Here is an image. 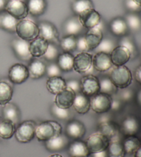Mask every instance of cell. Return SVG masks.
Masks as SVG:
<instances>
[{"mask_svg": "<svg viewBox=\"0 0 141 157\" xmlns=\"http://www.w3.org/2000/svg\"><path fill=\"white\" fill-rule=\"evenodd\" d=\"M62 134V127L55 121H46L36 125L35 136L39 141H49Z\"/></svg>", "mask_w": 141, "mask_h": 157, "instance_id": "1", "label": "cell"}, {"mask_svg": "<svg viewBox=\"0 0 141 157\" xmlns=\"http://www.w3.org/2000/svg\"><path fill=\"white\" fill-rule=\"evenodd\" d=\"M109 78L117 88L125 89L131 83L132 75L127 66H116L111 71Z\"/></svg>", "mask_w": 141, "mask_h": 157, "instance_id": "2", "label": "cell"}, {"mask_svg": "<svg viewBox=\"0 0 141 157\" xmlns=\"http://www.w3.org/2000/svg\"><path fill=\"white\" fill-rule=\"evenodd\" d=\"M16 34L18 37L27 41H31L39 37V26L35 22L29 19L19 20L16 28Z\"/></svg>", "mask_w": 141, "mask_h": 157, "instance_id": "3", "label": "cell"}, {"mask_svg": "<svg viewBox=\"0 0 141 157\" xmlns=\"http://www.w3.org/2000/svg\"><path fill=\"white\" fill-rule=\"evenodd\" d=\"M36 122L32 120L24 121L16 128L15 136L17 141L21 144L30 142L35 136Z\"/></svg>", "mask_w": 141, "mask_h": 157, "instance_id": "4", "label": "cell"}, {"mask_svg": "<svg viewBox=\"0 0 141 157\" xmlns=\"http://www.w3.org/2000/svg\"><path fill=\"white\" fill-rule=\"evenodd\" d=\"M111 140L99 132L92 134L86 141L90 154L107 150Z\"/></svg>", "mask_w": 141, "mask_h": 157, "instance_id": "5", "label": "cell"}, {"mask_svg": "<svg viewBox=\"0 0 141 157\" xmlns=\"http://www.w3.org/2000/svg\"><path fill=\"white\" fill-rule=\"evenodd\" d=\"M112 99L110 95L98 92L90 99V108L97 114H104L110 110Z\"/></svg>", "mask_w": 141, "mask_h": 157, "instance_id": "6", "label": "cell"}, {"mask_svg": "<svg viewBox=\"0 0 141 157\" xmlns=\"http://www.w3.org/2000/svg\"><path fill=\"white\" fill-rule=\"evenodd\" d=\"M81 92L87 97H93L100 92L99 78L94 75H88L81 78Z\"/></svg>", "mask_w": 141, "mask_h": 157, "instance_id": "7", "label": "cell"}, {"mask_svg": "<svg viewBox=\"0 0 141 157\" xmlns=\"http://www.w3.org/2000/svg\"><path fill=\"white\" fill-rule=\"evenodd\" d=\"M5 11L18 20L26 19L28 15L26 2L21 0H8Z\"/></svg>", "mask_w": 141, "mask_h": 157, "instance_id": "8", "label": "cell"}, {"mask_svg": "<svg viewBox=\"0 0 141 157\" xmlns=\"http://www.w3.org/2000/svg\"><path fill=\"white\" fill-rule=\"evenodd\" d=\"M93 57L87 52H81L74 57L73 69L80 74L87 73L92 69Z\"/></svg>", "mask_w": 141, "mask_h": 157, "instance_id": "9", "label": "cell"}, {"mask_svg": "<svg viewBox=\"0 0 141 157\" xmlns=\"http://www.w3.org/2000/svg\"><path fill=\"white\" fill-rule=\"evenodd\" d=\"M38 26L39 30V37L46 39L49 43L55 44L56 42H59V31L51 22L43 21L38 24Z\"/></svg>", "mask_w": 141, "mask_h": 157, "instance_id": "10", "label": "cell"}, {"mask_svg": "<svg viewBox=\"0 0 141 157\" xmlns=\"http://www.w3.org/2000/svg\"><path fill=\"white\" fill-rule=\"evenodd\" d=\"M8 78L13 83H23L29 78L28 67L22 63L14 64L8 71Z\"/></svg>", "mask_w": 141, "mask_h": 157, "instance_id": "11", "label": "cell"}, {"mask_svg": "<svg viewBox=\"0 0 141 157\" xmlns=\"http://www.w3.org/2000/svg\"><path fill=\"white\" fill-rule=\"evenodd\" d=\"M29 46V41L23 40L20 38L13 39L11 42V47L16 57L20 60L25 61H30L32 58L30 52Z\"/></svg>", "mask_w": 141, "mask_h": 157, "instance_id": "12", "label": "cell"}, {"mask_svg": "<svg viewBox=\"0 0 141 157\" xmlns=\"http://www.w3.org/2000/svg\"><path fill=\"white\" fill-rule=\"evenodd\" d=\"M78 17L83 28L87 30L98 26L101 21V15L94 8L81 13Z\"/></svg>", "mask_w": 141, "mask_h": 157, "instance_id": "13", "label": "cell"}, {"mask_svg": "<svg viewBox=\"0 0 141 157\" xmlns=\"http://www.w3.org/2000/svg\"><path fill=\"white\" fill-rule=\"evenodd\" d=\"M110 57L113 65L115 66H125L131 58V55L129 50L125 46H116L110 53Z\"/></svg>", "mask_w": 141, "mask_h": 157, "instance_id": "14", "label": "cell"}, {"mask_svg": "<svg viewBox=\"0 0 141 157\" xmlns=\"http://www.w3.org/2000/svg\"><path fill=\"white\" fill-rule=\"evenodd\" d=\"M83 36L88 51L97 48L103 39L102 30L99 26L88 29L86 34Z\"/></svg>", "mask_w": 141, "mask_h": 157, "instance_id": "15", "label": "cell"}, {"mask_svg": "<svg viewBox=\"0 0 141 157\" xmlns=\"http://www.w3.org/2000/svg\"><path fill=\"white\" fill-rule=\"evenodd\" d=\"M76 93L70 88H67L56 95L55 104L59 108L70 109L74 103Z\"/></svg>", "mask_w": 141, "mask_h": 157, "instance_id": "16", "label": "cell"}, {"mask_svg": "<svg viewBox=\"0 0 141 157\" xmlns=\"http://www.w3.org/2000/svg\"><path fill=\"white\" fill-rule=\"evenodd\" d=\"M92 65L93 68L98 72L109 71L113 66L110 54L101 52H97L93 57Z\"/></svg>", "mask_w": 141, "mask_h": 157, "instance_id": "17", "label": "cell"}, {"mask_svg": "<svg viewBox=\"0 0 141 157\" xmlns=\"http://www.w3.org/2000/svg\"><path fill=\"white\" fill-rule=\"evenodd\" d=\"M66 135L74 140H80L86 133V129L83 123L79 121L72 120L67 123L66 129Z\"/></svg>", "mask_w": 141, "mask_h": 157, "instance_id": "18", "label": "cell"}, {"mask_svg": "<svg viewBox=\"0 0 141 157\" xmlns=\"http://www.w3.org/2000/svg\"><path fill=\"white\" fill-rule=\"evenodd\" d=\"M49 42L40 37H36L30 42V52L32 57L39 58L44 57L48 48Z\"/></svg>", "mask_w": 141, "mask_h": 157, "instance_id": "19", "label": "cell"}, {"mask_svg": "<svg viewBox=\"0 0 141 157\" xmlns=\"http://www.w3.org/2000/svg\"><path fill=\"white\" fill-rule=\"evenodd\" d=\"M70 157H89L90 153L86 143L81 140H75L68 145Z\"/></svg>", "mask_w": 141, "mask_h": 157, "instance_id": "20", "label": "cell"}, {"mask_svg": "<svg viewBox=\"0 0 141 157\" xmlns=\"http://www.w3.org/2000/svg\"><path fill=\"white\" fill-rule=\"evenodd\" d=\"M69 137L60 134L55 138L45 142L46 149L50 152H59L65 149L69 145Z\"/></svg>", "mask_w": 141, "mask_h": 157, "instance_id": "21", "label": "cell"}, {"mask_svg": "<svg viewBox=\"0 0 141 157\" xmlns=\"http://www.w3.org/2000/svg\"><path fill=\"white\" fill-rule=\"evenodd\" d=\"M83 26L77 15L67 19L63 24V32L66 35L77 36L83 31Z\"/></svg>", "mask_w": 141, "mask_h": 157, "instance_id": "22", "label": "cell"}, {"mask_svg": "<svg viewBox=\"0 0 141 157\" xmlns=\"http://www.w3.org/2000/svg\"><path fill=\"white\" fill-rule=\"evenodd\" d=\"M19 20L6 11L0 13V29L10 33H16V28Z\"/></svg>", "mask_w": 141, "mask_h": 157, "instance_id": "23", "label": "cell"}, {"mask_svg": "<svg viewBox=\"0 0 141 157\" xmlns=\"http://www.w3.org/2000/svg\"><path fill=\"white\" fill-rule=\"evenodd\" d=\"M46 64L41 60H32L28 67L29 77L32 79H39L43 77L46 73Z\"/></svg>", "mask_w": 141, "mask_h": 157, "instance_id": "24", "label": "cell"}, {"mask_svg": "<svg viewBox=\"0 0 141 157\" xmlns=\"http://www.w3.org/2000/svg\"><path fill=\"white\" fill-rule=\"evenodd\" d=\"M46 88L50 93L56 95L67 88L66 81L61 76L48 77L46 81Z\"/></svg>", "mask_w": 141, "mask_h": 157, "instance_id": "25", "label": "cell"}, {"mask_svg": "<svg viewBox=\"0 0 141 157\" xmlns=\"http://www.w3.org/2000/svg\"><path fill=\"white\" fill-rule=\"evenodd\" d=\"M72 107L79 114H86L90 109V99L81 92L76 94Z\"/></svg>", "mask_w": 141, "mask_h": 157, "instance_id": "26", "label": "cell"}, {"mask_svg": "<svg viewBox=\"0 0 141 157\" xmlns=\"http://www.w3.org/2000/svg\"><path fill=\"white\" fill-rule=\"evenodd\" d=\"M121 129L123 134L127 136L136 135L140 130V123L137 118L129 116L124 119Z\"/></svg>", "mask_w": 141, "mask_h": 157, "instance_id": "27", "label": "cell"}, {"mask_svg": "<svg viewBox=\"0 0 141 157\" xmlns=\"http://www.w3.org/2000/svg\"><path fill=\"white\" fill-rule=\"evenodd\" d=\"M109 29L112 34L117 37H125L129 31L125 19L121 17L112 19L109 24Z\"/></svg>", "mask_w": 141, "mask_h": 157, "instance_id": "28", "label": "cell"}, {"mask_svg": "<svg viewBox=\"0 0 141 157\" xmlns=\"http://www.w3.org/2000/svg\"><path fill=\"white\" fill-rule=\"evenodd\" d=\"M26 4L28 14L33 17H39L43 15L47 7L46 0H27Z\"/></svg>", "mask_w": 141, "mask_h": 157, "instance_id": "29", "label": "cell"}, {"mask_svg": "<svg viewBox=\"0 0 141 157\" xmlns=\"http://www.w3.org/2000/svg\"><path fill=\"white\" fill-rule=\"evenodd\" d=\"M3 117L4 119L9 120L10 121L17 124L20 119V112L17 106L13 103H8L4 105L2 110Z\"/></svg>", "mask_w": 141, "mask_h": 157, "instance_id": "30", "label": "cell"}, {"mask_svg": "<svg viewBox=\"0 0 141 157\" xmlns=\"http://www.w3.org/2000/svg\"><path fill=\"white\" fill-rule=\"evenodd\" d=\"M74 57L71 54V52H63V53L59 54L57 59H56V63L59 68L61 70V71L70 72L73 70Z\"/></svg>", "mask_w": 141, "mask_h": 157, "instance_id": "31", "label": "cell"}, {"mask_svg": "<svg viewBox=\"0 0 141 157\" xmlns=\"http://www.w3.org/2000/svg\"><path fill=\"white\" fill-rule=\"evenodd\" d=\"M98 132L112 139L117 135L118 132V126L116 123L111 121H105L101 122L98 125Z\"/></svg>", "mask_w": 141, "mask_h": 157, "instance_id": "32", "label": "cell"}, {"mask_svg": "<svg viewBox=\"0 0 141 157\" xmlns=\"http://www.w3.org/2000/svg\"><path fill=\"white\" fill-rule=\"evenodd\" d=\"M13 89L9 83L6 81H0V105L7 104L12 99Z\"/></svg>", "mask_w": 141, "mask_h": 157, "instance_id": "33", "label": "cell"}, {"mask_svg": "<svg viewBox=\"0 0 141 157\" xmlns=\"http://www.w3.org/2000/svg\"><path fill=\"white\" fill-rule=\"evenodd\" d=\"M15 124L9 120L4 119L0 121V138L10 139L15 132Z\"/></svg>", "mask_w": 141, "mask_h": 157, "instance_id": "34", "label": "cell"}, {"mask_svg": "<svg viewBox=\"0 0 141 157\" xmlns=\"http://www.w3.org/2000/svg\"><path fill=\"white\" fill-rule=\"evenodd\" d=\"M124 149L126 154H134L140 146V139L136 136H128L124 139L123 143Z\"/></svg>", "mask_w": 141, "mask_h": 157, "instance_id": "35", "label": "cell"}, {"mask_svg": "<svg viewBox=\"0 0 141 157\" xmlns=\"http://www.w3.org/2000/svg\"><path fill=\"white\" fill-rule=\"evenodd\" d=\"M73 12L77 16L86 11L94 8V4L91 0H74L72 4Z\"/></svg>", "mask_w": 141, "mask_h": 157, "instance_id": "36", "label": "cell"}, {"mask_svg": "<svg viewBox=\"0 0 141 157\" xmlns=\"http://www.w3.org/2000/svg\"><path fill=\"white\" fill-rule=\"evenodd\" d=\"M61 48L66 52H71L77 49V37L74 35H66L59 42Z\"/></svg>", "mask_w": 141, "mask_h": 157, "instance_id": "37", "label": "cell"}, {"mask_svg": "<svg viewBox=\"0 0 141 157\" xmlns=\"http://www.w3.org/2000/svg\"><path fill=\"white\" fill-rule=\"evenodd\" d=\"M107 150L108 157H125L126 155L123 144L118 141H110Z\"/></svg>", "mask_w": 141, "mask_h": 157, "instance_id": "38", "label": "cell"}, {"mask_svg": "<svg viewBox=\"0 0 141 157\" xmlns=\"http://www.w3.org/2000/svg\"><path fill=\"white\" fill-rule=\"evenodd\" d=\"M125 20L129 30L138 31L141 29V18L136 13H129L126 15Z\"/></svg>", "mask_w": 141, "mask_h": 157, "instance_id": "39", "label": "cell"}, {"mask_svg": "<svg viewBox=\"0 0 141 157\" xmlns=\"http://www.w3.org/2000/svg\"><path fill=\"white\" fill-rule=\"evenodd\" d=\"M100 92L111 95L115 94L117 91V88L112 83L109 77H103L99 79Z\"/></svg>", "mask_w": 141, "mask_h": 157, "instance_id": "40", "label": "cell"}, {"mask_svg": "<svg viewBox=\"0 0 141 157\" xmlns=\"http://www.w3.org/2000/svg\"><path fill=\"white\" fill-rule=\"evenodd\" d=\"M116 47L115 43L112 39L108 38H103V40L101 41L100 44L98 45V47L95 49L97 52H105L108 54H110L111 52L114 50Z\"/></svg>", "mask_w": 141, "mask_h": 157, "instance_id": "41", "label": "cell"}, {"mask_svg": "<svg viewBox=\"0 0 141 157\" xmlns=\"http://www.w3.org/2000/svg\"><path fill=\"white\" fill-rule=\"evenodd\" d=\"M51 113L55 117L61 120H67L70 117V109H63L59 108L55 104L51 107Z\"/></svg>", "mask_w": 141, "mask_h": 157, "instance_id": "42", "label": "cell"}, {"mask_svg": "<svg viewBox=\"0 0 141 157\" xmlns=\"http://www.w3.org/2000/svg\"><path fill=\"white\" fill-rule=\"evenodd\" d=\"M59 55V51L57 46L55 44L49 43L46 52L44 55L45 59L49 61H54L57 59Z\"/></svg>", "mask_w": 141, "mask_h": 157, "instance_id": "43", "label": "cell"}, {"mask_svg": "<svg viewBox=\"0 0 141 157\" xmlns=\"http://www.w3.org/2000/svg\"><path fill=\"white\" fill-rule=\"evenodd\" d=\"M119 45L123 46H125L129 50V51L130 52L131 57H135L137 54V50L136 47L135 46L134 41L128 37H123L120 39L119 41Z\"/></svg>", "mask_w": 141, "mask_h": 157, "instance_id": "44", "label": "cell"}, {"mask_svg": "<svg viewBox=\"0 0 141 157\" xmlns=\"http://www.w3.org/2000/svg\"><path fill=\"white\" fill-rule=\"evenodd\" d=\"M61 70L59 68L57 63H52L46 67V75L48 77H57L61 75Z\"/></svg>", "mask_w": 141, "mask_h": 157, "instance_id": "45", "label": "cell"}, {"mask_svg": "<svg viewBox=\"0 0 141 157\" xmlns=\"http://www.w3.org/2000/svg\"><path fill=\"white\" fill-rule=\"evenodd\" d=\"M66 85L67 88H70L74 91L76 94L81 92V83L77 79H70L66 81Z\"/></svg>", "mask_w": 141, "mask_h": 157, "instance_id": "46", "label": "cell"}, {"mask_svg": "<svg viewBox=\"0 0 141 157\" xmlns=\"http://www.w3.org/2000/svg\"><path fill=\"white\" fill-rule=\"evenodd\" d=\"M125 6L127 9L130 13H136L137 12H139L141 10V7L136 4L133 0H125Z\"/></svg>", "mask_w": 141, "mask_h": 157, "instance_id": "47", "label": "cell"}, {"mask_svg": "<svg viewBox=\"0 0 141 157\" xmlns=\"http://www.w3.org/2000/svg\"><path fill=\"white\" fill-rule=\"evenodd\" d=\"M124 90L121 92L120 97L123 101L128 102L129 101L132 99V98L134 97V92L130 89H123Z\"/></svg>", "mask_w": 141, "mask_h": 157, "instance_id": "48", "label": "cell"}, {"mask_svg": "<svg viewBox=\"0 0 141 157\" xmlns=\"http://www.w3.org/2000/svg\"><path fill=\"white\" fill-rule=\"evenodd\" d=\"M77 49L78 50H79L80 52H87L88 51V49H87L86 41H85V39H84V36H80V37H77Z\"/></svg>", "mask_w": 141, "mask_h": 157, "instance_id": "49", "label": "cell"}, {"mask_svg": "<svg viewBox=\"0 0 141 157\" xmlns=\"http://www.w3.org/2000/svg\"><path fill=\"white\" fill-rule=\"evenodd\" d=\"M121 108V101L118 99H112V104H111V109L112 111H118L120 110Z\"/></svg>", "mask_w": 141, "mask_h": 157, "instance_id": "50", "label": "cell"}, {"mask_svg": "<svg viewBox=\"0 0 141 157\" xmlns=\"http://www.w3.org/2000/svg\"><path fill=\"white\" fill-rule=\"evenodd\" d=\"M134 77L137 82L141 85V65L137 67L136 71H135Z\"/></svg>", "mask_w": 141, "mask_h": 157, "instance_id": "51", "label": "cell"}, {"mask_svg": "<svg viewBox=\"0 0 141 157\" xmlns=\"http://www.w3.org/2000/svg\"><path fill=\"white\" fill-rule=\"evenodd\" d=\"M91 157H108V150H104L103 152L90 154V155Z\"/></svg>", "mask_w": 141, "mask_h": 157, "instance_id": "52", "label": "cell"}, {"mask_svg": "<svg viewBox=\"0 0 141 157\" xmlns=\"http://www.w3.org/2000/svg\"><path fill=\"white\" fill-rule=\"evenodd\" d=\"M8 0H0V13L5 10Z\"/></svg>", "mask_w": 141, "mask_h": 157, "instance_id": "53", "label": "cell"}, {"mask_svg": "<svg viewBox=\"0 0 141 157\" xmlns=\"http://www.w3.org/2000/svg\"><path fill=\"white\" fill-rule=\"evenodd\" d=\"M134 157H141V145L139 149L134 153Z\"/></svg>", "mask_w": 141, "mask_h": 157, "instance_id": "54", "label": "cell"}, {"mask_svg": "<svg viewBox=\"0 0 141 157\" xmlns=\"http://www.w3.org/2000/svg\"><path fill=\"white\" fill-rule=\"evenodd\" d=\"M137 101L139 103V104L141 106V89L137 94Z\"/></svg>", "mask_w": 141, "mask_h": 157, "instance_id": "55", "label": "cell"}, {"mask_svg": "<svg viewBox=\"0 0 141 157\" xmlns=\"http://www.w3.org/2000/svg\"><path fill=\"white\" fill-rule=\"evenodd\" d=\"M49 157H63V156H61V155H59V154H54V155H50Z\"/></svg>", "mask_w": 141, "mask_h": 157, "instance_id": "56", "label": "cell"}, {"mask_svg": "<svg viewBox=\"0 0 141 157\" xmlns=\"http://www.w3.org/2000/svg\"><path fill=\"white\" fill-rule=\"evenodd\" d=\"M133 1L136 3V4L139 5L140 7H141V0H133Z\"/></svg>", "mask_w": 141, "mask_h": 157, "instance_id": "57", "label": "cell"}, {"mask_svg": "<svg viewBox=\"0 0 141 157\" xmlns=\"http://www.w3.org/2000/svg\"><path fill=\"white\" fill-rule=\"evenodd\" d=\"M21 1H23V2H26V0H21Z\"/></svg>", "mask_w": 141, "mask_h": 157, "instance_id": "58", "label": "cell"}]
</instances>
